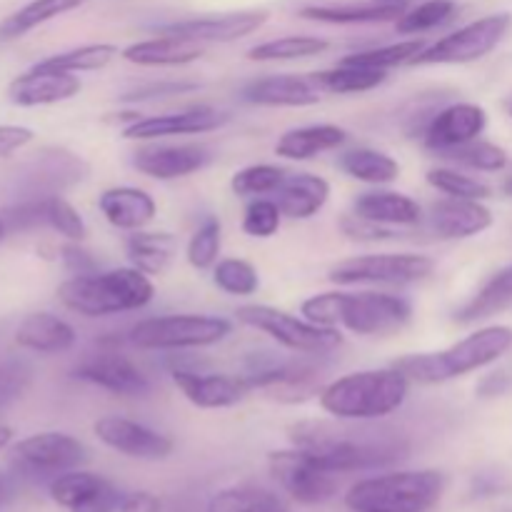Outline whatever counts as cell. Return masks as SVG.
Instances as JSON below:
<instances>
[{
	"mask_svg": "<svg viewBox=\"0 0 512 512\" xmlns=\"http://www.w3.org/2000/svg\"><path fill=\"white\" fill-rule=\"evenodd\" d=\"M293 448L305 450L310 458L318 460L325 470L355 473V470L388 468L408 458V443L390 433H373V430L343 428L333 423H295L290 428Z\"/></svg>",
	"mask_w": 512,
	"mask_h": 512,
	"instance_id": "1",
	"label": "cell"
},
{
	"mask_svg": "<svg viewBox=\"0 0 512 512\" xmlns=\"http://www.w3.org/2000/svg\"><path fill=\"white\" fill-rule=\"evenodd\" d=\"M305 320L320 328H345L365 338H383L403 330L413 318V305L393 293H320L300 305Z\"/></svg>",
	"mask_w": 512,
	"mask_h": 512,
	"instance_id": "2",
	"label": "cell"
},
{
	"mask_svg": "<svg viewBox=\"0 0 512 512\" xmlns=\"http://www.w3.org/2000/svg\"><path fill=\"white\" fill-rule=\"evenodd\" d=\"M410 380L395 365L360 370L333 380L320 390V408L345 423H370L393 415L408 400Z\"/></svg>",
	"mask_w": 512,
	"mask_h": 512,
	"instance_id": "3",
	"label": "cell"
},
{
	"mask_svg": "<svg viewBox=\"0 0 512 512\" xmlns=\"http://www.w3.org/2000/svg\"><path fill=\"white\" fill-rule=\"evenodd\" d=\"M155 298V285L150 275L138 268L95 270V273L73 275L58 285V300L73 313L85 318H108V315L130 313L150 305Z\"/></svg>",
	"mask_w": 512,
	"mask_h": 512,
	"instance_id": "4",
	"label": "cell"
},
{
	"mask_svg": "<svg viewBox=\"0 0 512 512\" xmlns=\"http://www.w3.org/2000/svg\"><path fill=\"white\" fill-rule=\"evenodd\" d=\"M510 348L512 328H508V325H488V328H480L470 333L468 338L458 340L450 348L438 350V353L405 355V358L395 360L393 365L410 383L438 385L498 363Z\"/></svg>",
	"mask_w": 512,
	"mask_h": 512,
	"instance_id": "5",
	"label": "cell"
},
{
	"mask_svg": "<svg viewBox=\"0 0 512 512\" xmlns=\"http://www.w3.org/2000/svg\"><path fill=\"white\" fill-rule=\"evenodd\" d=\"M445 493L438 470H395L358 480L345 493L350 512H428Z\"/></svg>",
	"mask_w": 512,
	"mask_h": 512,
	"instance_id": "6",
	"label": "cell"
},
{
	"mask_svg": "<svg viewBox=\"0 0 512 512\" xmlns=\"http://www.w3.org/2000/svg\"><path fill=\"white\" fill-rule=\"evenodd\" d=\"M233 323L218 315H160L145 318L130 328L128 343L138 350H198L223 343Z\"/></svg>",
	"mask_w": 512,
	"mask_h": 512,
	"instance_id": "7",
	"label": "cell"
},
{
	"mask_svg": "<svg viewBox=\"0 0 512 512\" xmlns=\"http://www.w3.org/2000/svg\"><path fill=\"white\" fill-rule=\"evenodd\" d=\"M238 320L248 328L265 333L285 350L303 355H325L343 345V335L338 328H320L310 320L290 315L285 310L270 305H243L235 310Z\"/></svg>",
	"mask_w": 512,
	"mask_h": 512,
	"instance_id": "8",
	"label": "cell"
},
{
	"mask_svg": "<svg viewBox=\"0 0 512 512\" xmlns=\"http://www.w3.org/2000/svg\"><path fill=\"white\" fill-rule=\"evenodd\" d=\"M435 260L420 253H380L348 258L330 268L335 285H413L433 275Z\"/></svg>",
	"mask_w": 512,
	"mask_h": 512,
	"instance_id": "9",
	"label": "cell"
},
{
	"mask_svg": "<svg viewBox=\"0 0 512 512\" xmlns=\"http://www.w3.org/2000/svg\"><path fill=\"white\" fill-rule=\"evenodd\" d=\"M512 25L510 13H493L428 45L410 65H465L493 53Z\"/></svg>",
	"mask_w": 512,
	"mask_h": 512,
	"instance_id": "10",
	"label": "cell"
},
{
	"mask_svg": "<svg viewBox=\"0 0 512 512\" xmlns=\"http://www.w3.org/2000/svg\"><path fill=\"white\" fill-rule=\"evenodd\" d=\"M268 468L275 483L300 505H323L338 493V475L300 448L270 453Z\"/></svg>",
	"mask_w": 512,
	"mask_h": 512,
	"instance_id": "11",
	"label": "cell"
},
{
	"mask_svg": "<svg viewBox=\"0 0 512 512\" xmlns=\"http://www.w3.org/2000/svg\"><path fill=\"white\" fill-rule=\"evenodd\" d=\"M88 448L68 433H35L13 448V463L28 473L60 475L88 463Z\"/></svg>",
	"mask_w": 512,
	"mask_h": 512,
	"instance_id": "12",
	"label": "cell"
},
{
	"mask_svg": "<svg viewBox=\"0 0 512 512\" xmlns=\"http://www.w3.org/2000/svg\"><path fill=\"white\" fill-rule=\"evenodd\" d=\"M93 433L105 448L133 460H150V463L165 460L175 448L168 435L130 418H120V415H105V418L95 420Z\"/></svg>",
	"mask_w": 512,
	"mask_h": 512,
	"instance_id": "13",
	"label": "cell"
},
{
	"mask_svg": "<svg viewBox=\"0 0 512 512\" xmlns=\"http://www.w3.org/2000/svg\"><path fill=\"white\" fill-rule=\"evenodd\" d=\"M50 498L68 512H118L125 495L103 475L78 468L55 475Z\"/></svg>",
	"mask_w": 512,
	"mask_h": 512,
	"instance_id": "14",
	"label": "cell"
},
{
	"mask_svg": "<svg viewBox=\"0 0 512 512\" xmlns=\"http://www.w3.org/2000/svg\"><path fill=\"white\" fill-rule=\"evenodd\" d=\"M488 128V113L475 103H450L445 108L435 110L433 118L425 125L423 145L433 153L445 155L448 150L478 140Z\"/></svg>",
	"mask_w": 512,
	"mask_h": 512,
	"instance_id": "15",
	"label": "cell"
},
{
	"mask_svg": "<svg viewBox=\"0 0 512 512\" xmlns=\"http://www.w3.org/2000/svg\"><path fill=\"white\" fill-rule=\"evenodd\" d=\"M73 378L95 385L105 393L118 395V398H145L150 393L148 375L120 353H100L85 358L73 368Z\"/></svg>",
	"mask_w": 512,
	"mask_h": 512,
	"instance_id": "16",
	"label": "cell"
},
{
	"mask_svg": "<svg viewBox=\"0 0 512 512\" xmlns=\"http://www.w3.org/2000/svg\"><path fill=\"white\" fill-rule=\"evenodd\" d=\"M268 20V10H238V13H223V15H205V18H188L178 20V23L160 25L155 33L165 35H180V38H190L195 43H235V40L245 38V35L260 30Z\"/></svg>",
	"mask_w": 512,
	"mask_h": 512,
	"instance_id": "17",
	"label": "cell"
},
{
	"mask_svg": "<svg viewBox=\"0 0 512 512\" xmlns=\"http://www.w3.org/2000/svg\"><path fill=\"white\" fill-rule=\"evenodd\" d=\"M173 383L188 403L200 410H223L243 403L250 393V385L243 375L225 373H198L188 368H173Z\"/></svg>",
	"mask_w": 512,
	"mask_h": 512,
	"instance_id": "18",
	"label": "cell"
},
{
	"mask_svg": "<svg viewBox=\"0 0 512 512\" xmlns=\"http://www.w3.org/2000/svg\"><path fill=\"white\" fill-rule=\"evenodd\" d=\"M228 123V115L220 110L198 105V108L178 110V113L150 115V118H138L123 130V138L128 140H160L170 135H200L213 133Z\"/></svg>",
	"mask_w": 512,
	"mask_h": 512,
	"instance_id": "19",
	"label": "cell"
},
{
	"mask_svg": "<svg viewBox=\"0 0 512 512\" xmlns=\"http://www.w3.org/2000/svg\"><path fill=\"white\" fill-rule=\"evenodd\" d=\"M320 88L310 75H265L243 85L240 98L258 108H310L320 103Z\"/></svg>",
	"mask_w": 512,
	"mask_h": 512,
	"instance_id": "20",
	"label": "cell"
},
{
	"mask_svg": "<svg viewBox=\"0 0 512 512\" xmlns=\"http://www.w3.org/2000/svg\"><path fill=\"white\" fill-rule=\"evenodd\" d=\"M210 158L205 145H145L133 153V168L153 180H178L203 170Z\"/></svg>",
	"mask_w": 512,
	"mask_h": 512,
	"instance_id": "21",
	"label": "cell"
},
{
	"mask_svg": "<svg viewBox=\"0 0 512 512\" xmlns=\"http://www.w3.org/2000/svg\"><path fill=\"white\" fill-rule=\"evenodd\" d=\"M430 230L443 240H465L485 233L493 225V213L483 200L443 198L430 205Z\"/></svg>",
	"mask_w": 512,
	"mask_h": 512,
	"instance_id": "22",
	"label": "cell"
},
{
	"mask_svg": "<svg viewBox=\"0 0 512 512\" xmlns=\"http://www.w3.org/2000/svg\"><path fill=\"white\" fill-rule=\"evenodd\" d=\"M80 93V78L73 73H55L43 70L38 65L28 73L18 75L8 85V100L18 108H40V105H55L63 100L75 98Z\"/></svg>",
	"mask_w": 512,
	"mask_h": 512,
	"instance_id": "23",
	"label": "cell"
},
{
	"mask_svg": "<svg viewBox=\"0 0 512 512\" xmlns=\"http://www.w3.org/2000/svg\"><path fill=\"white\" fill-rule=\"evenodd\" d=\"M98 208L113 228L128 230V233L143 230L158 215V203L153 195L143 188H133V185L103 190L98 198Z\"/></svg>",
	"mask_w": 512,
	"mask_h": 512,
	"instance_id": "24",
	"label": "cell"
},
{
	"mask_svg": "<svg viewBox=\"0 0 512 512\" xmlns=\"http://www.w3.org/2000/svg\"><path fill=\"white\" fill-rule=\"evenodd\" d=\"M15 345L30 353L60 355L68 353L75 345L78 335L68 320L53 313H30L15 328Z\"/></svg>",
	"mask_w": 512,
	"mask_h": 512,
	"instance_id": "25",
	"label": "cell"
},
{
	"mask_svg": "<svg viewBox=\"0 0 512 512\" xmlns=\"http://www.w3.org/2000/svg\"><path fill=\"white\" fill-rule=\"evenodd\" d=\"M205 45L195 43L180 35L158 33L155 38L140 40V43L128 45L123 50V58L128 63L140 65V68H175V65H188L203 58Z\"/></svg>",
	"mask_w": 512,
	"mask_h": 512,
	"instance_id": "26",
	"label": "cell"
},
{
	"mask_svg": "<svg viewBox=\"0 0 512 512\" xmlns=\"http://www.w3.org/2000/svg\"><path fill=\"white\" fill-rule=\"evenodd\" d=\"M353 213L378 225H388V228H413L423 220V208H420L418 200L398 193V190L360 193L353 203Z\"/></svg>",
	"mask_w": 512,
	"mask_h": 512,
	"instance_id": "27",
	"label": "cell"
},
{
	"mask_svg": "<svg viewBox=\"0 0 512 512\" xmlns=\"http://www.w3.org/2000/svg\"><path fill=\"white\" fill-rule=\"evenodd\" d=\"M330 200V183L315 173H288L278 190L275 203L280 205L285 218L310 220L325 208Z\"/></svg>",
	"mask_w": 512,
	"mask_h": 512,
	"instance_id": "28",
	"label": "cell"
},
{
	"mask_svg": "<svg viewBox=\"0 0 512 512\" xmlns=\"http://www.w3.org/2000/svg\"><path fill=\"white\" fill-rule=\"evenodd\" d=\"M405 5L378 3H330V5H305L300 18L315 20V23L330 25H373V23H395L405 13Z\"/></svg>",
	"mask_w": 512,
	"mask_h": 512,
	"instance_id": "29",
	"label": "cell"
},
{
	"mask_svg": "<svg viewBox=\"0 0 512 512\" xmlns=\"http://www.w3.org/2000/svg\"><path fill=\"white\" fill-rule=\"evenodd\" d=\"M345 143H348V130L340 125H303V128H293L280 135L275 153L288 160H313L315 155L338 150Z\"/></svg>",
	"mask_w": 512,
	"mask_h": 512,
	"instance_id": "30",
	"label": "cell"
},
{
	"mask_svg": "<svg viewBox=\"0 0 512 512\" xmlns=\"http://www.w3.org/2000/svg\"><path fill=\"white\" fill-rule=\"evenodd\" d=\"M125 250H128V258L133 263V268L143 270L145 275H160L173 263L178 243H175V235L153 233V230L143 228L130 233Z\"/></svg>",
	"mask_w": 512,
	"mask_h": 512,
	"instance_id": "31",
	"label": "cell"
},
{
	"mask_svg": "<svg viewBox=\"0 0 512 512\" xmlns=\"http://www.w3.org/2000/svg\"><path fill=\"white\" fill-rule=\"evenodd\" d=\"M340 170L353 180L365 185H388L398 180L400 163L393 155L375 148H353L345 150L338 160Z\"/></svg>",
	"mask_w": 512,
	"mask_h": 512,
	"instance_id": "32",
	"label": "cell"
},
{
	"mask_svg": "<svg viewBox=\"0 0 512 512\" xmlns=\"http://www.w3.org/2000/svg\"><path fill=\"white\" fill-rule=\"evenodd\" d=\"M88 0H30L0 23V40H15L50 20L83 8Z\"/></svg>",
	"mask_w": 512,
	"mask_h": 512,
	"instance_id": "33",
	"label": "cell"
},
{
	"mask_svg": "<svg viewBox=\"0 0 512 512\" xmlns=\"http://www.w3.org/2000/svg\"><path fill=\"white\" fill-rule=\"evenodd\" d=\"M313 83L318 85L320 93H333V95H353V93H370L378 85L388 80L385 70L373 68H360V65H348L340 60L335 68L318 70L310 73Z\"/></svg>",
	"mask_w": 512,
	"mask_h": 512,
	"instance_id": "34",
	"label": "cell"
},
{
	"mask_svg": "<svg viewBox=\"0 0 512 512\" xmlns=\"http://www.w3.org/2000/svg\"><path fill=\"white\" fill-rule=\"evenodd\" d=\"M512 303V265L498 270L463 308L455 313V323L470 325L478 323V320L490 318V315L500 313L503 308H508Z\"/></svg>",
	"mask_w": 512,
	"mask_h": 512,
	"instance_id": "35",
	"label": "cell"
},
{
	"mask_svg": "<svg viewBox=\"0 0 512 512\" xmlns=\"http://www.w3.org/2000/svg\"><path fill=\"white\" fill-rule=\"evenodd\" d=\"M205 512H288V505L278 493L258 485H235L220 490L205 505Z\"/></svg>",
	"mask_w": 512,
	"mask_h": 512,
	"instance_id": "36",
	"label": "cell"
},
{
	"mask_svg": "<svg viewBox=\"0 0 512 512\" xmlns=\"http://www.w3.org/2000/svg\"><path fill=\"white\" fill-rule=\"evenodd\" d=\"M118 55V45L88 43L78 45V48L63 50V53L50 55V58H43L35 65L43 70H55V73H95V70L108 68Z\"/></svg>",
	"mask_w": 512,
	"mask_h": 512,
	"instance_id": "37",
	"label": "cell"
},
{
	"mask_svg": "<svg viewBox=\"0 0 512 512\" xmlns=\"http://www.w3.org/2000/svg\"><path fill=\"white\" fill-rule=\"evenodd\" d=\"M330 48L325 38H315V35H285V38L265 40V43L255 45L248 50L250 60L258 63H278V60H303L323 55Z\"/></svg>",
	"mask_w": 512,
	"mask_h": 512,
	"instance_id": "38",
	"label": "cell"
},
{
	"mask_svg": "<svg viewBox=\"0 0 512 512\" xmlns=\"http://www.w3.org/2000/svg\"><path fill=\"white\" fill-rule=\"evenodd\" d=\"M428 48L423 38H410L400 40V43L380 45V48L370 50H358V53L345 55L343 63L348 65H360V68H373V70H385L388 73L390 68H398V65H410L415 58H418L423 50Z\"/></svg>",
	"mask_w": 512,
	"mask_h": 512,
	"instance_id": "39",
	"label": "cell"
},
{
	"mask_svg": "<svg viewBox=\"0 0 512 512\" xmlns=\"http://www.w3.org/2000/svg\"><path fill=\"white\" fill-rule=\"evenodd\" d=\"M458 13V3L455 0H423L415 8L405 10L398 20H395V30L400 35H420L428 30L440 28V25L450 23Z\"/></svg>",
	"mask_w": 512,
	"mask_h": 512,
	"instance_id": "40",
	"label": "cell"
},
{
	"mask_svg": "<svg viewBox=\"0 0 512 512\" xmlns=\"http://www.w3.org/2000/svg\"><path fill=\"white\" fill-rule=\"evenodd\" d=\"M285 178H288V170L278 168V165H248L230 178V190L240 198H263V195H275Z\"/></svg>",
	"mask_w": 512,
	"mask_h": 512,
	"instance_id": "41",
	"label": "cell"
},
{
	"mask_svg": "<svg viewBox=\"0 0 512 512\" xmlns=\"http://www.w3.org/2000/svg\"><path fill=\"white\" fill-rule=\"evenodd\" d=\"M213 283L223 293L235 295V298H248V295L258 293L260 275L253 263L243 258H225L218 260L213 268Z\"/></svg>",
	"mask_w": 512,
	"mask_h": 512,
	"instance_id": "42",
	"label": "cell"
},
{
	"mask_svg": "<svg viewBox=\"0 0 512 512\" xmlns=\"http://www.w3.org/2000/svg\"><path fill=\"white\" fill-rule=\"evenodd\" d=\"M220 245H223V225L215 215H208L203 223L198 225L193 235L188 240V248H185V258L193 265L195 270H210L215 268L220 255Z\"/></svg>",
	"mask_w": 512,
	"mask_h": 512,
	"instance_id": "43",
	"label": "cell"
},
{
	"mask_svg": "<svg viewBox=\"0 0 512 512\" xmlns=\"http://www.w3.org/2000/svg\"><path fill=\"white\" fill-rule=\"evenodd\" d=\"M443 158L465 165L470 170H480V173H498V170H503L508 165V153L500 145L480 138L470 140V143L460 145L455 150H448Z\"/></svg>",
	"mask_w": 512,
	"mask_h": 512,
	"instance_id": "44",
	"label": "cell"
},
{
	"mask_svg": "<svg viewBox=\"0 0 512 512\" xmlns=\"http://www.w3.org/2000/svg\"><path fill=\"white\" fill-rule=\"evenodd\" d=\"M430 188H435L438 193L448 195V198H470V200H485L490 198V188L485 183H480L478 178H470V175L460 173L455 168H430L425 175Z\"/></svg>",
	"mask_w": 512,
	"mask_h": 512,
	"instance_id": "45",
	"label": "cell"
},
{
	"mask_svg": "<svg viewBox=\"0 0 512 512\" xmlns=\"http://www.w3.org/2000/svg\"><path fill=\"white\" fill-rule=\"evenodd\" d=\"M283 218V210H280V205L275 203V200L253 198L248 203V208H245L240 228H243V233L250 235V238L265 240L273 238V235L278 233L280 225H283Z\"/></svg>",
	"mask_w": 512,
	"mask_h": 512,
	"instance_id": "46",
	"label": "cell"
},
{
	"mask_svg": "<svg viewBox=\"0 0 512 512\" xmlns=\"http://www.w3.org/2000/svg\"><path fill=\"white\" fill-rule=\"evenodd\" d=\"M45 225L60 233L63 238L80 243L88 235V225L80 218L78 210L60 195H45Z\"/></svg>",
	"mask_w": 512,
	"mask_h": 512,
	"instance_id": "47",
	"label": "cell"
},
{
	"mask_svg": "<svg viewBox=\"0 0 512 512\" xmlns=\"http://www.w3.org/2000/svg\"><path fill=\"white\" fill-rule=\"evenodd\" d=\"M340 230L348 235L350 240H365V243H378V240H393L398 238V228H388V225H378L373 220L358 218L355 213L345 215L340 220Z\"/></svg>",
	"mask_w": 512,
	"mask_h": 512,
	"instance_id": "48",
	"label": "cell"
},
{
	"mask_svg": "<svg viewBox=\"0 0 512 512\" xmlns=\"http://www.w3.org/2000/svg\"><path fill=\"white\" fill-rule=\"evenodd\" d=\"M30 380V370L23 363H0V405L13 400L15 395L23 393V388Z\"/></svg>",
	"mask_w": 512,
	"mask_h": 512,
	"instance_id": "49",
	"label": "cell"
},
{
	"mask_svg": "<svg viewBox=\"0 0 512 512\" xmlns=\"http://www.w3.org/2000/svg\"><path fill=\"white\" fill-rule=\"evenodd\" d=\"M190 90H198L195 83H175V80H160V83H148L135 88L133 93L125 95V100H153V98H168V95H183Z\"/></svg>",
	"mask_w": 512,
	"mask_h": 512,
	"instance_id": "50",
	"label": "cell"
},
{
	"mask_svg": "<svg viewBox=\"0 0 512 512\" xmlns=\"http://www.w3.org/2000/svg\"><path fill=\"white\" fill-rule=\"evenodd\" d=\"M60 258H63L65 268H68L73 275H85L98 270V263L90 258L88 250H83L78 243H73V240H70V245L60 248Z\"/></svg>",
	"mask_w": 512,
	"mask_h": 512,
	"instance_id": "51",
	"label": "cell"
},
{
	"mask_svg": "<svg viewBox=\"0 0 512 512\" xmlns=\"http://www.w3.org/2000/svg\"><path fill=\"white\" fill-rule=\"evenodd\" d=\"M30 140H33V130L30 128H23V125H0V160L18 153Z\"/></svg>",
	"mask_w": 512,
	"mask_h": 512,
	"instance_id": "52",
	"label": "cell"
},
{
	"mask_svg": "<svg viewBox=\"0 0 512 512\" xmlns=\"http://www.w3.org/2000/svg\"><path fill=\"white\" fill-rule=\"evenodd\" d=\"M160 503H163V498H158V495L140 490V493L125 495L118 512H158Z\"/></svg>",
	"mask_w": 512,
	"mask_h": 512,
	"instance_id": "53",
	"label": "cell"
},
{
	"mask_svg": "<svg viewBox=\"0 0 512 512\" xmlns=\"http://www.w3.org/2000/svg\"><path fill=\"white\" fill-rule=\"evenodd\" d=\"M158 512H200V510H198V503H195L193 498H188V495H173V498H165L163 503H160Z\"/></svg>",
	"mask_w": 512,
	"mask_h": 512,
	"instance_id": "54",
	"label": "cell"
},
{
	"mask_svg": "<svg viewBox=\"0 0 512 512\" xmlns=\"http://www.w3.org/2000/svg\"><path fill=\"white\" fill-rule=\"evenodd\" d=\"M510 385V380L505 378V373H495V375H488V378L483 380V385H480V393L483 395H500L505 388Z\"/></svg>",
	"mask_w": 512,
	"mask_h": 512,
	"instance_id": "55",
	"label": "cell"
},
{
	"mask_svg": "<svg viewBox=\"0 0 512 512\" xmlns=\"http://www.w3.org/2000/svg\"><path fill=\"white\" fill-rule=\"evenodd\" d=\"M13 495H15V478L8 473H0V508H3Z\"/></svg>",
	"mask_w": 512,
	"mask_h": 512,
	"instance_id": "56",
	"label": "cell"
},
{
	"mask_svg": "<svg viewBox=\"0 0 512 512\" xmlns=\"http://www.w3.org/2000/svg\"><path fill=\"white\" fill-rule=\"evenodd\" d=\"M10 440H13V428H8V425L0 423V450L8 448Z\"/></svg>",
	"mask_w": 512,
	"mask_h": 512,
	"instance_id": "57",
	"label": "cell"
},
{
	"mask_svg": "<svg viewBox=\"0 0 512 512\" xmlns=\"http://www.w3.org/2000/svg\"><path fill=\"white\" fill-rule=\"evenodd\" d=\"M378 3H390V5H405V8H408V3H413V0H378Z\"/></svg>",
	"mask_w": 512,
	"mask_h": 512,
	"instance_id": "58",
	"label": "cell"
},
{
	"mask_svg": "<svg viewBox=\"0 0 512 512\" xmlns=\"http://www.w3.org/2000/svg\"><path fill=\"white\" fill-rule=\"evenodd\" d=\"M5 235H8V225H5V220L0 218V240H3Z\"/></svg>",
	"mask_w": 512,
	"mask_h": 512,
	"instance_id": "59",
	"label": "cell"
},
{
	"mask_svg": "<svg viewBox=\"0 0 512 512\" xmlns=\"http://www.w3.org/2000/svg\"><path fill=\"white\" fill-rule=\"evenodd\" d=\"M508 113L512 115V100H510V103H508Z\"/></svg>",
	"mask_w": 512,
	"mask_h": 512,
	"instance_id": "60",
	"label": "cell"
}]
</instances>
